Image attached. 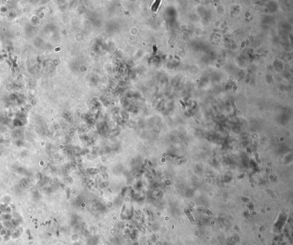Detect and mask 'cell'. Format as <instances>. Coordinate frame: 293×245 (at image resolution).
I'll return each instance as SVG.
<instances>
[{"instance_id":"obj_1","label":"cell","mask_w":293,"mask_h":245,"mask_svg":"<svg viewBox=\"0 0 293 245\" xmlns=\"http://www.w3.org/2000/svg\"><path fill=\"white\" fill-rule=\"evenodd\" d=\"M161 1H156L154 2V3L151 7V11L153 12H156L157 9H158V8L159 6V5L160 4Z\"/></svg>"}]
</instances>
